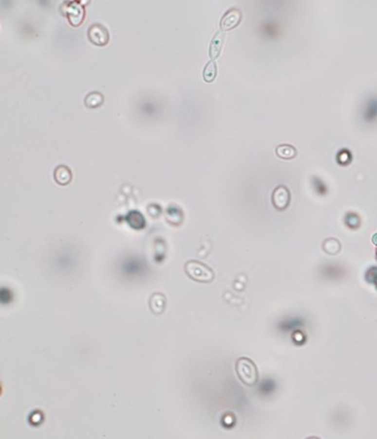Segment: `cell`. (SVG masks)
<instances>
[{"label": "cell", "instance_id": "obj_1", "mask_svg": "<svg viewBox=\"0 0 377 439\" xmlns=\"http://www.w3.org/2000/svg\"><path fill=\"white\" fill-rule=\"evenodd\" d=\"M236 371L240 380L246 386H252L258 382L259 372L257 366L247 357H241L237 360Z\"/></svg>", "mask_w": 377, "mask_h": 439}, {"label": "cell", "instance_id": "obj_2", "mask_svg": "<svg viewBox=\"0 0 377 439\" xmlns=\"http://www.w3.org/2000/svg\"><path fill=\"white\" fill-rule=\"evenodd\" d=\"M185 272L189 279L198 282H210L214 273L207 265L198 261H188L185 263Z\"/></svg>", "mask_w": 377, "mask_h": 439}, {"label": "cell", "instance_id": "obj_3", "mask_svg": "<svg viewBox=\"0 0 377 439\" xmlns=\"http://www.w3.org/2000/svg\"><path fill=\"white\" fill-rule=\"evenodd\" d=\"M61 12L74 28L79 27L85 18V10L79 1L65 2L61 6Z\"/></svg>", "mask_w": 377, "mask_h": 439}, {"label": "cell", "instance_id": "obj_4", "mask_svg": "<svg viewBox=\"0 0 377 439\" xmlns=\"http://www.w3.org/2000/svg\"><path fill=\"white\" fill-rule=\"evenodd\" d=\"M88 38L97 46H105L110 41L109 31L101 24H94L88 29Z\"/></svg>", "mask_w": 377, "mask_h": 439}, {"label": "cell", "instance_id": "obj_5", "mask_svg": "<svg viewBox=\"0 0 377 439\" xmlns=\"http://www.w3.org/2000/svg\"><path fill=\"white\" fill-rule=\"evenodd\" d=\"M290 200V191L286 186L279 185L278 187H276L273 193V203L277 210L283 211L287 209Z\"/></svg>", "mask_w": 377, "mask_h": 439}, {"label": "cell", "instance_id": "obj_6", "mask_svg": "<svg viewBox=\"0 0 377 439\" xmlns=\"http://www.w3.org/2000/svg\"><path fill=\"white\" fill-rule=\"evenodd\" d=\"M242 21V13L237 9H231L223 16L220 27L223 31H229L239 26Z\"/></svg>", "mask_w": 377, "mask_h": 439}, {"label": "cell", "instance_id": "obj_7", "mask_svg": "<svg viewBox=\"0 0 377 439\" xmlns=\"http://www.w3.org/2000/svg\"><path fill=\"white\" fill-rule=\"evenodd\" d=\"M225 33L223 31H218L213 37L209 45V57L211 59H216L220 56L222 47L225 42Z\"/></svg>", "mask_w": 377, "mask_h": 439}, {"label": "cell", "instance_id": "obj_8", "mask_svg": "<svg viewBox=\"0 0 377 439\" xmlns=\"http://www.w3.org/2000/svg\"><path fill=\"white\" fill-rule=\"evenodd\" d=\"M54 178L57 184L59 185H66L70 184L72 180V172L66 166H58L54 171Z\"/></svg>", "mask_w": 377, "mask_h": 439}, {"label": "cell", "instance_id": "obj_9", "mask_svg": "<svg viewBox=\"0 0 377 439\" xmlns=\"http://www.w3.org/2000/svg\"><path fill=\"white\" fill-rule=\"evenodd\" d=\"M149 306L151 311L154 313L160 314L164 312V309L166 307V298H164L163 295L156 293L150 298Z\"/></svg>", "mask_w": 377, "mask_h": 439}, {"label": "cell", "instance_id": "obj_10", "mask_svg": "<svg viewBox=\"0 0 377 439\" xmlns=\"http://www.w3.org/2000/svg\"><path fill=\"white\" fill-rule=\"evenodd\" d=\"M84 103L88 108H97L101 106L102 104L104 103V96L100 92L93 91L85 97Z\"/></svg>", "mask_w": 377, "mask_h": 439}, {"label": "cell", "instance_id": "obj_11", "mask_svg": "<svg viewBox=\"0 0 377 439\" xmlns=\"http://www.w3.org/2000/svg\"><path fill=\"white\" fill-rule=\"evenodd\" d=\"M276 155L282 159L290 160L296 156L297 152L291 145H280L276 148Z\"/></svg>", "mask_w": 377, "mask_h": 439}, {"label": "cell", "instance_id": "obj_12", "mask_svg": "<svg viewBox=\"0 0 377 439\" xmlns=\"http://www.w3.org/2000/svg\"><path fill=\"white\" fill-rule=\"evenodd\" d=\"M217 75V66L216 63L213 60H210L207 62V64L205 66L203 71L204 80L207 83H211L214 81L215 77Z\"/></svg>", "mask_w": 377, "mask_h": 439}, {"label": "cell", "instance_id": "obj_13", "mask_svg": "<svg viewBox=\"0 0 377 439\" xmlns=\"http://www.w3.org/2000/svg\"><path fill=\"white\" fill-rule=\"evenodd\" d=\"M323 247H324L325 251L328 252L329 254H336V253H338L339 251L340 245H339V242L335 240V239H328L327 241H325V243H324Z\"/></svg>", "mask_w": 377, "mask_h": 439}, {"label": "cell", "instance_id": "obj_14", "mask_svg": "<svg viewBox=\"0 0 377 439\" xmlns=\"http://www.w3.org/2000/svg\"><path fill=\"white\" fill-rule=\"evenodd\" d=\"M373 241H374V243H375L376 245H377V234H376V235L374 236V238H373Z\"/></svg>", "mask_w": 377, "mask_h": 439}, {"label": "cell", "instance_id": "obj_15", "mask_svg": "<svg viewBox=\"0 0 377 439\" xmlns=\"http://www.w3.org/2000/svg\"><path fill=\"white\" fill-rule=\"evenodd\" d=\"M376 283H377V279H376Z\"/></svg>", "mask_w": 377, "mask_h": 439}]
</instances>
